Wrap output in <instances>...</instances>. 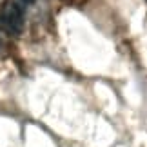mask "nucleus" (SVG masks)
<instances>
[{
    "instance_id": "2",
    "label": "nucleus",
    "mask_w": 147,
    "mask_h": 147,
    "mask_svg": "<svg viewBox=\"0 0 147 147\" xmlns=\"http://www.w3.org/2000/svg\"><path fill=\"white\" fill-rule=\"evenodd\" d=\"M20 2H22V4H26V5H29V4L35 2V0H20Z\"/></svg>"
},
{
    "instance_id": "1",
    "label": "nucleus",
    "mask_w": 147,
    "mask_h": 147,
    "mask_svg": "<svg viewBox=\"0 0 147 147\" xmlns=\"http://www.w3.org/2000/svg\"><path fill=\"white\" fill-rule=\"evenodd\" d=\"M0 29L7 36H20L24 31V11L15 0H5L0 7Z\"/></svg>"
}]
</instances>
